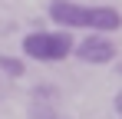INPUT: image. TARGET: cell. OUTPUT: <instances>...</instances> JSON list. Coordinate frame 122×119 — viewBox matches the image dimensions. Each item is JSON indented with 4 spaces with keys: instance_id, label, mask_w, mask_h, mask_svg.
<instances>
[{
    "instance_id": "obj_1",
    "label": "cell",
    "mask_w": 122,
    "mask_h": 119,
    "mask_svg": "<svg viewBox=\"0 0 122 119\" xmlns=\"http://www.w3.org/2000/svg\"><path fill=\"white\" fill-rule=\"evenodd\" d=\"M23 56L36 63H63L73 56V37L66 30H33L23 37Z\"/></svg>"
},
{
    "instance_id": "obj_7",
    "label": "cell",
    "mask_w": 122,
    "mask_h": 119,
    "mask_svg": "<svg viewBox=\"0 0 122 119\" xmlns=\"http://www.w3.org/2000/svg\"><path fill=\"white\" fill-rule=\"evenodd\" d=\"M30 119H66L53 103H30Z\"/></svg>"
},
{
    "instance_id": "obj_4",
    "label": "cell",
    "mask_w": 122,
    "mask_h": 119,
    "mask_svg": "<svg viewBox=\"0 0 122 119\" xmlns=\"http://www.w3.org/2000/svg\"><path fill=\"white\" fill-rule=\"evenodd\" d=\"M119 27H122V13L116 7H89V30L112 33V30H119Z\"/></svg>"
},
{
    "instance_id": "obj_5",
    "label": "cell",
    "mask_w": 122,
    "mask_h": 119,
    "mask_svg": "<svg viewBox=\"0 0 122 119\" xmlns=\"http://www.w3.org/2000/svg\"><path fill=\"white\" fill-rule=\"evenodd\" d=\"M0 73L10 79H20L23 73H26V63H23L20 56H7V53H0Z\"/></svg>"
},
{
    "instance_id": "obj_2",
    "label": "cell",
    "mask_w": 122,
    "mask_h": 119,
    "mask_svg": "<svg viewBox=\"0 0 122 119\" xmlns=\"http://www.w3.org/2000/svg\"><path fill=\"white\" fill-rule=\"evenodd\" d=\"M73 56L79 63H89V66H106L116 60V43L106 33H89L79 43H73Z\"/></svg>"
},
{
    "instance_id": "obj_3",
    "label": "cell",
    "mask_w": 122,
    "mask_h": 119,
    "mask_svg": "<svg viewBox=\"0 0 122 119\" xmlns=\"http://www.w3.org/2000/svg\"><path fill=\"white\" fill-rule=\"evenodd\" d=\"M50 20L63 27V30H89V7L86 3H73V0H53L46 7Z\"/></svg>"
},
{
    "instance_id": "obj_6",
    "label": "cell",
    "mask_w": 122,
    "mask_h": 119,
    "mask_svg": "<svg viewBox=\"0 0 122 119\" xmlns=\"http://www.w3.org/2000/svg\"><path fill=\"white\" fill-rule=\"evenodd\" d=\"M56 99H60V89L53 83H36L33 93H30V103H53L56 106Z\"/></svg>"
},
{
    "instance_id": "obj_8",
    "label": "cell",
    "mask_w": 122,
    "mask_h": 119,
    "mask_svg": "<svg viewBox=\"0 0 122 119\" xmlns=\"http://www.w3.org/2000/svg\"><path fill=\"white\" fill-rule=\"evenodd\" d=\"M112 109H116V113H119V116H122V89H119V93H116V96H112Z\"/></svg>"
}]
</instances>
